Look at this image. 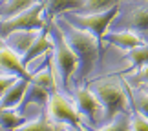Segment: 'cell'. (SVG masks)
I'll use <instances>...</instances> for the list:
<instances>
[{
	"label": "cell",
	"instance_id": "obj_18",
	"mask_svg": "<svg viewBox=\"0 0 148 131\" xmlns=\"http://www.w3.org/2000/svg\"><path fill=\"white\" fill-rule=\"evenodd\" d=\"M35 2H38V0H4V2H0V20L27 9Z\"/></svg>",
	"mask_w": 148,
	"mask_h": 131
},
{
	"label": "cell",
	"instance_id": "obj_7",
	"mask_svg": "<svg viewBox=\"0 0 148 131\" xmlns=\"http://www.w3.org/2000/svg\"><path fill=\"white\" fill-rule=\"evenodd\" d=\"M75 107L79 115L84 117L90 122V128H93L97 124V115L102 111L101 102L97 96L93 95V91L90 88H77L75 91Z\"/></svg>",
	"mask_w": 148,
	"mask_h": 131
},
{
	"label": "cell",
	"instance_id": "obj_22",
	"mask_svg": "<svg viewBox=\"0 0 148 131\" xmlns=\"http://www.w3.org/2000/svg\"><path fill=\"white\" fill-rule=\"evenodd\" d=\"M99 129H106V131H128L130 128V118L126 113H117L115 117H112L104 126H101Z\"/></svg>",
	"mask_w": 148,
	"mask_h": 131
},
{
	"label": "cell",
	"instance_id": "obj_6",
	"mask_svg": "<svg viewBox=\"0 0 148 131\" xmlns=\"http://www.w3.org/2000/svg\"><path fill=\"white\" fill-rule=\"evenodd\" d=\"M48 115H49L51 120H55L59 124H64V126L70 128V129H84L77 107L73 104H70V102L59 93V89L53 91V93L49 95Z\"/></svg>",
	"mask_w": 148,
	"mask_h": 131
},
{
	"label": "cell",
	"instance_id": "obj_9",
	"mask_svg": "<svg viewBox=\"0 0 148 131\" xmlns=\"http://www.w3.org/2000/svg\"><path fill=\"white\" fill-rule=\"evenodd\" d=\"M40 29H15V31L8 33V35L2 38V42L8 45L15 55H18L22 58L24 53L29 49V45L33 44V40L37 38V35L40 33Z\"/></svg>",
	"mask_w": 148,
	"mask_h": 131
},
{
	"label": "cell",
	"instance_id": "obj_4",
	"mask_svg": "<svg viewBox=\"0 0 148 131\" xmlns=\"http://www.w3.org/2000/svg\"><path fill=\"white\" fill-rule=\"evenodd\" d=\"M90 89L93 91V95L97 96V100L102 106V113H104L106 122L112 117H115L117 113H128V96L117 82L112 80H102L95 82L90 86Z\"/></svg>",
	"mask_w": 148,
	"mask_h": 131
},
{
	"label": "cell",
	"instance_id": "obj_19",
	"mask_svg": "<svg viewBox=\"0 0 148 131\" xmlns=\"http://www.w3.org/2000/svg\"><path fill=\"white\" fill-rule=\"evenodd\" d=\"M126 60L130 62L132 67H141L148 64V42L137 45V48L126 49Z\"/></svg>",
	"mask_w": 148,
	"mask_h": 131
},
{
	"label": "cell",
	"instance_id": "obj_21",
	"mask_svg": "<svg viewBox=\"0 0 148 131\" xmlns=\"http://www.w3.org/2000/svg\"><path fill=\"white\" fill-rule=\"evenodd\" d=\"M119 2L121 0H84L81 11H77V13H99V11L117 5Z\"/></svg>",
	"mask_w": 148,
	"mask_h": 131
},
{
	"label": "cell",
	"instance_id": "obj_11",
	"mask_svg": "<svg viewBox=\"0 0 148 131\" xmlns=\"http://www.w3.org/2000/svg\"><path fill=\"white\" fill-rule=\"evenodd\" d=\"M29 86V78L16 77V80L4 91V95L0 96V107H16L20 106L22 98L26 95V89Z\"/></svg>",
	"mask_w": 148,
	"mask_h": 131
},
{
	"label": "cell",
	"instance_id": "obj_1",
	"mask_svg": "<svg viewBox=\"0 0 148 131\" xmlns=\"http://www.w3.org/2000/svg\"><path fill=\"white\" fill-rule=\"evenodd\" d=\"M57 24L60 26V29L66 37V42L70 44L71 51L77 56L75 80H84L93 71L95 64H97V58H99V53H101L97 38L93 37V33L71 26L66 20H59Z\"/></svg>",
	"mask_w": 148,
	"mask_h": 131
},
{
	"label": "cell",
	"instance_id": "obj_13",
	"mask_svg": "<svg viewBox=\"0 0 148 131\" xmlns=\"http://www.w3.org/2000/svg\"><path fill=\"white\" fill-rule=\"evenodd\" d=\"M104 40L110 42L113 45L121 49H132V48H137V45L145 44V40L139 37V33L135 31H119V33H106L104 35Z\"/></svg>",
	"mask_w": 148,
	"mask_h": 131
},
{
	"label": "cell",
	"instance_id": "obj_26",
	"mask_svg": "<svg viewBox=\"0 0 148 131\" xmlns=\"http://www.w3.org/2000/svg\"><path fill=\"white\" fill-rule=\"evenodd\" d=\"M0 2H4V0H0Z\"/></svg>",
	"mask_w": 148,
	"mask_h": 131
},
{
	"label": "cell",
	"instance_id": "obj_20",
	"mask_svg": "<svg viewBox=\"0 0 148 131\" xmlns=\"http://www.w3.org/2000/svg\"><path fill=\"white\" fill-rule=\"evenodd\" d=\"M124 89L132 95V98H130V106H132L134 109L141 111L145 117H148V91H139V93L134 95L132 93V88H130L126 82H124Z\"/></svg>",
	"mask_w": 148,
	"mask_h": 131
},
{
	"label": "cell",
	"instance_id": "obj_10",
	"mask_svg": "<svg viewBox=\"0 0 148 131\" xmlns=\"http://www.w3.org/2000/svg\"><path fill=\"white\" fill-rule=\"evenodd\" d=\"M53 51V40H51V35H49V29L46 26L40 29V33L37 35V38L33 40V44L29 45V49L24 53V56H22V64L27 66L31 64V62H35L37 58H40V56H44L46 53H51Z\"/></svg>",
	"mask_w": 148,
	"mask_h": 131
},
{
	"label": "cell",
	"instance_id": "obj_12",
	"mask_svg": "<svg viewBox=\"0 0 148 131\" xmlns=\"http://www.w3.org/2000/svg\"><path fill=\"white\" fill-rule=\"evenodd\" d=\"M51 93H53V91H49L48 88L38 86V84H35V82H29V86H27V89H26V95H24V98H22L20 106L26 107L29 104H37L40 107H48V100H49Z\"/></svg>",
	"mask_w": 148,
	"mask_h": 131
},
{
	"label": "cell",
	"instance_id": "obj_14",
	"mask_svg": "<svg viewBox=\"0 0 148 131\" xmlns=\"http://www.w3.org/2000/svg\"><path fill=\"white\" fill-rule=\"evenodd\" d=\"M126 27L139 35H148V5H137L126 16Z\"/></svg>",
	"mask_w": 148,
	"mask_h": 131
},
{
	"label": "cell",
	"instance_id": "obj_2",
	"mask_svg": "<svg viewBox=\"0 0 148 131\" xmlns=\"http://www.w3.org/2000/svg\"><path fill=\"white\" fill-rule=\"evenodd\" d=\"M48 29H49L51 40H53L55 78H57V84H59V89L64 95V93H68L70 80H71L73 73L77 69V56L71 51L70 44L66 42V37H64V33H62L59 24H51Z\"/></svg>",
	"mask_w": 148,
	"mask_h": 131
},
{
	"label": "cell",
	"instance_id": "obj_16",
	"mask_svg": "<svg viewBox=\"0 0 148 131\" xmlns=\"http://www.w3.org/2000/svg\"><path fill=\"white\" fill-rule=\"evenodd\" d=\"M84 0H46V15L53 18L55 15H64L70 11H81Z\"/></svg>",
	"mask_w": 148,
	"mask_h": 131
},
{
	"label": "cell",
	"instance_id": "obj_24",
	"mask_svg": "<svg viewBox=\"0 0 148 131\" xmlns=\"http://www.w3.org/2000/svg\"><path fill=\"white\" fill-rule=\"evenodd\" d=\"M15 80H16L15 75H4V73H0V96L4 95V91L8 89Z\"/></svg>",
	"mask_w": 148,
	"mask_h": 131
},
{
	"label": "cell",
	"instance_id": "obj_8",
	"mask_svg": "<svg viewBox=\"0 0 148 131\" xmlns=\"http://www.w3.org/2000/svg\"><path fill=\"white\" fill-rule=\"evenodd\" d=\"M0 73L4 75H15V77H24L31 80V73L26 69V66L22 64L20 56L15 55L8 45L0 38Z\"/></svg>",
	"mask_w": 148,
	"mask_h": 131
},
{
	"label": "cell",
	"instance_id": "obj_15",
	"mask_svg": "<svg viewBox=\"0 0 148 131\" xmlns=\"http://www.w3.org/2000/svg\"><path fill=\"white\" fill-rule=\"evenodd\" d=\"M59 129H68L64 124H59L55 120H51L49 115L40 113L37 118L33 120H26L22 126L18 128V131H59Z\"/></svg>",
	"mask_w": 148,
	"mask_h": 131
},
{
	"label": "cell",
	"instance_id": "obj_23",
	"mask_svg": "<svg viewBox=\"0 0 148 131\" xmlns=\"http://www.w3.org/2000/svg\"><path fill=\"white\" fill-rule=\"evenodd\" d=\"M130 128L135 131H148V117H145L141 111L134 109L132 117H130Z\"/></svg>",
	"mask_w": 148,
	"mask_h": 131
},
{
	"label": "cell",
	"instance_id": "obj_17",
	"mask_svg": "<svg viewBox=\"0 0 148 131\" xmlns=\"http://www.w3.org/2000/svg\"><path fill=\"white\" fill-rule=\"evenodd\" d=\"M26 122V118L15 113L11 107H0V129L9 131V129H18L22 124Z\"/></svg>",
	"mask_w": 148,
	"mask_h": 131
},
{
	"label": "cell",
	"instance_id": "obj_5",
	"mask_svg": "<svg viewBox=\"0 0 148 131\" xmlns=\"http://www.w3.org/2000/svg\"><path fill=\"white\" fill-rule=\"evenodd\" d=\"M42 9H44L42 2H35L20 13L2 18L0 20V38H4L8 33L15 29H40V27H44V22L40 20Z\"/></svg>",
	"mask_w": 148,
	"mask_h": 131
},
{
	"label": "cell",
	"instance_id": "obj_3",
	"mask_svg": "<svg viewBox=\"0 0 148 131\" xmlns=\"http://www.w3.org/2000/svg\"><path fill=\"white\" fill-rule=\"evenodd\" d=\"M117 15H119V4L104 11H99V13H75V11H70V13H64V20L70 22L75 27H81V29L93 33V37L99 42V48L102 49L106 29Z\"/></svg>",
	"mask_w": 148,
	"mask_h": 131
},
{
	"label": "cell",
	"instance_id": "obj_25",
	"mask_svg": "<svg viewBox=\"0 0 148 131\" xmlns=\"http://www.w3.org/2000/svg\"><path fill=\"white\" fill-rule=\"evenodd\" d=\"M135 78H137L141 84H146V86H148V64H145V66L139 67V71H137V75H135Z\"/></svg>",
	"mask_w": 148,
	"mask_h": 131
}]
</instances>
